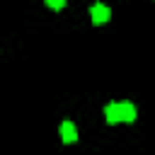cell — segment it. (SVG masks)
I'll return each mask as SVG.
<instances>
[{
  "label": "cell",
  "instance_id": "1",
  "mask_svg": "<svg viewBox=\"0 0 155 155\" xmlns=\"http://www.w3.org/2000/svg\"><path fill=\"white\" fill-rule=\"evenodd\" d=\"M90 15H92V22H94V24H104V22H109L111 10H109L107 5H102V2H94V5L90 7Z\"/></svg>",
  "mask_w": 155,
  "mask_h": 155
},
{
  "label": "cell",
  "instance_id": "5",
  "mask_svg": "<svg viewBox=\"0 0 155 155\" xmlns=\"http://www.w3.org/2000/svg\"><path fill=\"white\" fill-rule=\"evenodd\" d=\"M46 5L53 7V10H63L65 7V0H46Z\"/></svg>",
  "mask_w": 155,
  "mask_h": 155
},
{
  "label": "cell",
  "instance_id": "3",
  "mask_svg": "<svg viewBox=\"0 0 155 155\" xmlns=\"http://www.w3.org/2000/svg\"><path fill=\"white\" fill-rule=\"evenodd\" d=\"M61 138H63V143H75L78 140V128H75L73 121H63L61 124Z\"/></svg>",
  "mask_w": 155,
  "mask_h": 155
},
{
  "label": "cell",
  "instance_id": "2",
  "mask_svg": "<svg viewBox=\"0 0 155 155\" xmlns=\"http://www.w3.org/2000/svg\"><path fill=\"white\" fill-rule=\"evenodd\" d=\"M119 119L126 124H133L136 121V107L131 102H119Z\"/></svg>",
  "mask_w": 155,
  "mask_h": 155
},
{
  "label": "cell",
  "instance_id": "4",
  "mask_svg": "<svg viewBox=\"0 0 155 155\" xmlns=\"http://www.w3.org/2000/svg\"><path fill=\"white\" fill-rule=\"evenodd\" d=\"M104 116H107V124H116V121H121V119H119V104H116V102L107 104Z\"/></svg>",
  "mask_w": 155,
  "mask_h": 155
}]
</instances>
